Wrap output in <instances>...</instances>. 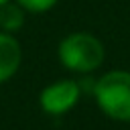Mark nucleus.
<instances>
[{"label":"nucleus","mask_w":130,"mask_h":130,"mask_svg":"<svg viewBox=\"0 0 130 130\" xmlns=\"http://www.w3.org/2000/svg\"><path fill=\"white\" fill-rule=\"evenodd\" d=\"M77 95L79 85L75 81H57L41 93V106L49 114H63L77 102Z\"/></svg>","instance_id":"obj_3"},{"label":"nucleus","mask_w":130,"mask_h":130,"mask_svg":"<svg viewBox=\"0 0 130 130\" xmlns=\"http://www.w3.org/2000/svg\"><path fill=\"white\" fill-rule=\"evenodd\" d=\"M24 22V14L20 10V6L16 4H2L0 6V26L4 30H16L20 28Z\"/></svg>","instance_id":"obj_5"},{"label":"nucleus","mask_w":130,"mask_h":130,"mask_svg":"<svg viewBox=\"0 0 130 130\" xmlns=\"http://www.w3.org/2000/svg\"><path fill=\"white\" fill-rule=\"evenodd\" d=\"M59 57L61 63L73 71H91L102 63L104 47L95 37L85 32H75L61 41Z\"/></svg>","instance_id":"obj_2"},{"label":"nucleus","mask_w":130,"mask_h":130,"mask_svg":"<svg viewBox=\"0 0 130 130\" xmlns=\"http://www.w3.org/2000/svg\"><path fill=\"white\" fill-rule=\"evenodd\" d=\"M18 63H20L18 43L8 35H0V81L12 77L14 71L18 69Z\"/></svg>","instance_id":"obj_4"},{"label":"nucleus","mask_w":130,"mask_h":130,"mask_svg":"<svg viewBox=\"0 0 130 130\" xmlns=\"http://www.w3.org/2000/svg\"><path fill=\"white\" fill-rule=\"evenodd\" d=\"M57 0H18V4L26 10H32V12H45L49 8H53Z\"/></svg>","instance_id":"obj_6"},{"label":"nucleus","mask_w":130,"mask_h":130,"mask_svg":"<svg viewBox=\"0 0 130 130\" xmlns=\"http://www.w3.org/2000/svg\"><path fill=\"white\" fill-rule=\"evenodd\" d=\"M4 2H6V0H0V6H2V4H4Z\"/></svg>","instance_id":"obj_7"},{"label":"nucleus","mask_w":130,"mask_h":130,"mask_svg":"<svg viewBox=\"0 0 130 130\" xmlns=\"http://www.w3.org/2000/svg\"><path fill=\"white\" fill-rule=\"evenodd\" d=\"M95 98L108 116L116 120H130V73H106L95 85Z\"/></svg>","instance_id":"obj_1"}]
</instances>
